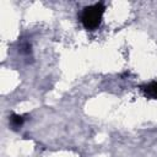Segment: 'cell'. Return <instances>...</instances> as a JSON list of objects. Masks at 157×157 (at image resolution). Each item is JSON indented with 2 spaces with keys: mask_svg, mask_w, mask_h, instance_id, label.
<instances>
[{
  "mask_svg": "<svg viewBox=\"0 0 157 157\" xmlns=\"http://www.w3.org/2000/svg\"><path fill=\"white\" fill-rule=\"evenodd\" d=\"M104 11H105V5L102 1L83 7V10L80 15V21H81L82 26L87 31L97 29L102 23Z\"/></svg>",
  "mask_w": 157,
  "mask_h": 157,
  "instance_id": "1",
  "label": "cell"
},
{
  "mask_svg": "<svg viewBox=\"0 0 157 157\" xmlns=\"http://www.w3.org/2000/svg\"><path fill=\"white\" fill-rule=\"evenodd\" d=\"M25 121V118L23 115H20V114H16V113H12L10 117H9V123H10V126L13 129V130H17L18 128L22 126Z\"/></svg>",
  "mask_w": 157,
  "mask_h": 157,
  "instance_id": "3",
  "label": "cell"
},
{
  "mask_svg": "<svg viewBox=\"0 0 157 157\" xmlns=\"http://www.w3.org/2000/svg\"><path fill=\"white\" fill-rule=\"evenodd\" d=\"M141 91L146 97L151 99H157V81H151L146 85H142Z\"/></svg>",
  "mask_w": 157,
  "mask_h": 157,
  "instance_id": "2",
  "label": "cell"
}]
</instances>
